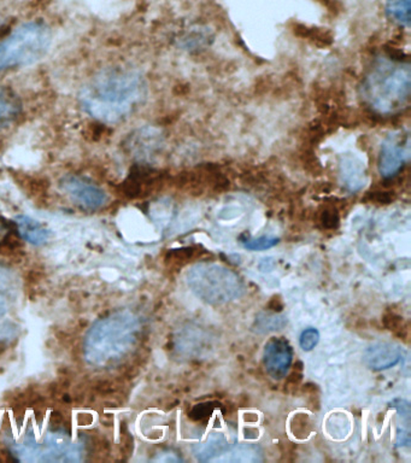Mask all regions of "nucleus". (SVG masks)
<instances>
[{
  "instance_id": "nucleus-1",
  "label": "nucleus",
  "mask_w": 411,
  "mask_h": 463,
  "mask_svg": "<svg viewBox=\"0 0 411 463\" xmlns=\"http://www.w3.org/2000/svg\"><path fill=\"white\" fill-rule=\"evenodd\" d=\"M147 85L138 71L114 68L97 75L80 93L82 109L103 123L125 121L145 101Z\"/></svg>"
},
{
  "instance_id": "nucleus-2",
  "label": "nucleus",
  "mask_w": 411,
  "mask_h": 463,
  "mask_svg": "<svg viewBox=\"0 0 411 463\" xmlns=\"http://www.w3.org/2000/svg\"><path fill=\"white\" fill-rule=\"evenodd\" d=\"M139 329L138 318L127 310L117 311L100 318L86 335V361L99 368L117 364L135 346Z\"/></svg>"
},
{
  "instance_id": "nucleus-3",
  "label": "nucleus",
  "mask_w": 411,
  "mask_h": 463,
  "mask_svg": "<svg viewBox=\"0 0 411 463\" xmlns=\"http://www.w3.org/2000/svg\"><path fill=\"white\" fill-rule=\"evenodd\" d=\"M363 97L370 107L381 114L399 111L409 101L411 90L410 65L377 61L363 83Z\"/></svg>"
},
{
  "instance_id": "nucleus-4",
  "label": "nucleus",
  "mask_w": 411,
  "mask_h": 463,
  "mask_svg": "<svg viewBox=\"0 0 411 463\" xmlns=\"http://www.w3.org/2000/svg\"><path fill=\"white\" fill-rule=\"evenodd\" d=\"M51 32L42 22H28L0 43V71L37 63L49 52Z\"/></svg>"
},
{
  "instance_id": "nucleus-5",
  "label": "nucleus",
  "mask_w": 411,
  "mask_h": 463,
  "mask_svg": "<svg viewBox=\"0 0 411 463\" xmlns=\"http://www.w3.org/2000/svg\"><path fill=\"white\" fill-rule=\"evenodd\" d=\"M187 285L194 295L212 306H221L239 298L244 286L229 268L215 263H198L187 273Z\"/></svg>"
},
{
  "instance_id": "nucleus-6",
  "label": "nucleus",
  "mask_w": 411,
  "mask_h": 463,
  "mask_svg": "<svg viewBox=\"0 0 411 463\" xmlns=\"http://www.w3.org/2000/svg\"><path fill=\"white\" fill-rule=\"evenodd\" d=\"M60 186L75 204L86 210H98L107 204L106 192L86 177L66 175L61 180Z\"/></svg>"
},
{
  "instance_id": "nucleus-7",
  "label": "nucleus",
  "mask_w": 411,
  "mask_h": 463,
  "mask_svg": "<svg viewBox=\"0 0 411 463\" xmlns=\"http://www.w3.org/2000/svg\"><path fill=\"white\" fill-rule=\"evenodd\" d=\"M410 154L409 136L403 137L400 133L389 134L381 145L378 156V172L385 179H391L402 170Z\"/></svg>"
},
{
  "instance_id": "nucleus-8",
  "label": "nucleus",
  "mask_w": 411,
  "mask_h": 463,
  "mask_svg": "<svg viewBox=\"0 0 411 463\" xmlns=\"http://www.w3.org/2000/svg\"><path fill=\"white\" fill-rule=\"evenodd\" d=\"M292 360H294V350L288 340L283 336L272 338L266 344L263 362H265L266 373L273 379L285 378L291 367Z\"/></svg>"
},
{
  "instance_id": "nucleus-9",
  "label": "nucleus",
  "mask_w": 411,
  "mask_h": 463,
  "mask_svg": "<svg viewBox=\"0 0 411 463\" xmlns=\"http://www.w3.org/2000/svg\"><path fill=\"white\" fill-rule=\"evenodd\" d=\"M403 357L402 347L397 344L380 342L368 347L364 353L363 362L371 371L380 372L395 367Z\"/></svg>"
},
{
  "instance_id": "nucleus-10",
  "label": "nucleus",
  "mask_w": 411,
  "mask_h": 463,
  "mask_svg": "<svg viewBox=\"0 0 411 463\" xmlns=\"http://www.w3.org/2000/svg\"><path fill=\"white\" fill-rule=\"evenodd\" d=\"M341 183L350 192L360 191L366 186V165L356 155H342L339 159Z\"/></svg>"
},
{
  "instance_id": "nucleus-11",
  "label": "nucleus",
  "mask_w": 411,
  "mask_h": 463,
  "mask_svg": "<svg viewBox=\"0 0 411 463\" xmlns=\"http://www.w3.org/2000/svg\"><path fill=\"white\" fill-rule=\"evenodd\" d=\"M15 226L19 232L20 237L32 245H44L50 241L51 232L39 221L32 219L30 216L19 215L15 220Z\"/></svg>"
},
{
  "instance_id": "nucleus-12",
  "label": "nucleus",
  "mask_w": 411,
  "mask_h": 463,
  "mask_svg": "<svg viewBox=\"0 0 411 463\" xmlns=\"http://www.w3.org/2000/svg\"><path fill=\"white\" fill-rule=\"evenodd\" d=\"M161 144L160 134L154 129L144 128L131 137L128 146L136 157L147 158Z\"/></svg>"
},
{
  "instance_id": "nucleus-13",
  "label": "nucleus",
  "mask_w": 411,
  "mask_h": 463,
  "mask_svg": "<svg viewBox=\"0 0 411 463\" xmlns=\"http://www.w3.org/2000/svg\"><path fill=\"white\" fill-rule=\"evenodd\" d=\"M229 448V443L227 438L223 436V434L214 433L208 438L205 443L197 444L196 447L193 448V452L200 461L214 462V459L218 458L220 455H222Z\"/></svg>"
},
{
  "instance_id": "nucleus-14",
  "label": "nucleus",
  "mask_w": 411,
  "mask_h": 463,
  "mask_svg": "<svg viewBox=\"0 0 411 463\" xmlns=\"http://www.w3.org/2000/svg\"><path fill=\"white\" fill-rule=\"evenodd\" d=\"M21 101L12 89L0 86V128L8 126L20 115Z\"/></svg>"
},
{
  "instance_id": "nucleus-15",
  "label": "nucleus",
  "mask_w": 411,
  "mask_h": 463,
  "mask_svg": "<svg viewBox=\"0 0 411 463\" xmlns=\"http://www.w3.org/2000/svg\"><path fill=\"white\" fill-rule=\"evenodd\" d=\"M262 459L261 449L245 444L227 449L214 462H261Z\"/></svg>"
},
{
  "instance_id": "nucleus-16",
  "label": "nucleus",
  "mask_w": 411,
  "mask_h": 463,
  "mask_svg": "<svg viewBox=\"0 0 411 463\" xmlns=\"http://www.w3.org/2000/svg\"><path fill=\"white\" fill-rule=\"evenodd\" d=\"M389 407L397 409L398 412V420H402V430H398L397 432V445L398 447H409L410 445V416L411 409L409 402L402 400V398H397L389 403Z\"/></svg>"
},
{
  "instance_id": "nucleus-17",
  "label": "nucleus",
  "mask_w": 411,
  "mask_h": 463,
  "mask_svg": "<svg viewBox=\"0 0 411 463\" xmlns=\"http://www.w3.org/2000/svg\"><path fill=\"white\" fill-rule=\"evenodd\" d=\"M386 14L396 24L409 28L411 22V0H388Z\"/></svg>"
},
{
  "instance_id": "nucleus-18",
  "label": "nucleus",
  "mask_w": 411,
  "mask_h": 463,
  "mask_svg": "<svg viewBox=\"0 0 411 463\" xmlns=\"http://www.w3.org/2000/svg\"><path fill=\"white\" fill-rule=\"evenodd\" d=\"M287 318L279 314L261 313L256 317V325L259 333L277 331L285 327Z\"/></svg>"
},
{
  "instance_id": "nucleus-19",
  "label": "nucleus",
  "mask_w": 411,
  "mask_h": 463,
  "mask_svg": "<svg viewBox=\"0 0 411 463\" xmlns=\"http://www.w3.org/2000/svg\"><path fill=\"white\" fill-rule=\"evenodd\" d=\"M241 242H243L245 249L251 250V251H265V250L272 249L279 244V238L265 235V237L257 239L247 238Z\"/></svg>"
},
{
  "instance_id": "nucleus-20",
  "label": "nucleus",
  "mask_w": 411,
  "mask_h": 463,
  "mask_svg": "<svg viewBox=\"0 0 411 463\" xmlns=\"http://www.w3.org/2000/svg\"><path fill=\"white\" fill-rule=\"evenodd\" d=\"M320 342V332L316 328H306L299 338V345L304 351H312Z\"/></svg>"
},
{
  "instance_id": "nucleus-21",
  "label": "nucleus",
  "mask_w": 411,
  "mask_h": 463,
  "mask_svg": "<svg viewBox=\"0 0 411 463\" xmlns=\"http://www.w3.org/2000/svg\"><path fill=\"white\" fill-rule=\"evenodd\" d=\"M212 411H214V407L211 403L198 404L192 409L190 416L194 420H201L210 416Z\"/></svg>"
}]
</instances>
